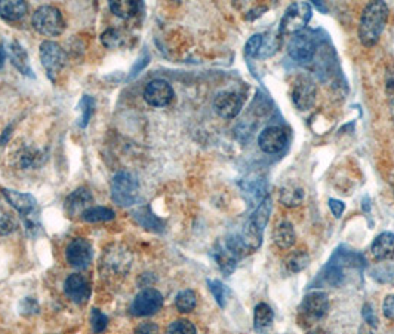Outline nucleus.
Listing matches in <instances>:
<instances>
[{"label":"nucleus","mask_w":394,"mask_h":334,"mask_svg":"<svg viewBox=\"0 0 394 334\" xmlns=\"http://www.w3.org/2000/svg\"><path fill=\"white\" fill-rule=\"evenodd\" d=\"M313 15V8L307 2H295L289 5L282 17L279 32L280 36H295L301 33Z\"/></svg>","instance_id":"7"},{"label":"nucleus","mask_w":394,"mask_h":334,"mask_svg":"<svg viewBox=\"0 0 394 334\" xmlns=\"http://www.w3.org/2000/svg\"><path fill=\"white\" fill-rule=\"evenodd\" d=\"M5 61H6V51L3 49L2 43H0V68H3Z\"/></svg>","instance_id":"44"},{"label":"nucleus","mask_w":394,"mask_h":334,"mask_svg":"<svg viewBox=\"0 0 394 334\" xmlns=\"http://www.w3.org/2000/svg\"><path fill=\"white\" fill-rule=\"evenodd\" d=\"M2 193L6 201L12 205L17 213L21 215L25 232L32 238H36L39 232L42 230L41 224V211H39L37 201L30 193H21L12 189H2Z\"/></svg>","instance_id":"2"},{"label":"nucleus","mask_w":394,"mask_h":334,"mask_svg":"<svg viewBox=\"0 0 394 334\" xmlns=\"http://www.w3.org/2000/svg\"><path fill=\"white\" fill-rule=\"evenodd\" d=\"M32 24L36 32L48 37L60 36L65 30V21L61 11L51 5L37 8L33 14Z\"/></svg>","instance_id":"6"},{"label":"nucleus","mask_w":394,"mask_h":334,"mask_svg":"<svg viewBox=\"0 0 394 334\" xmlns=\"http://www.w3.org/2000/svg\"><path fill=\"white\" fill-rule=\"evenodd\" d=\"M79 107H81V112H82L81 121H79V126L86 128L87 124H90V121H91L94 112H95V100L91 95H83Z\"/></svg>","instance_id":"32"},{"label":"nucleus","mask_w":394,"mask_h":334,"mask_svg":"<svg viewBox=\"0 0 394 334\" xmlns=\"http://www.w3.org/2000/svg\"><path fill=\"white\" fill-rule=\"evenodd\" d=\"M382 312H384V317H386L387 320L394 321V294H388V296L384 299Z\"/></svg>","instance_id":"40"},{"label":"nucleus","mask_w":394,"mask_h":334,"mask_svg":"<svg viewBox=\"0 0 394 334\" xmlns=\"http://www.w3.org/2000/svg\"><path fill=\"white\" fill-rule=\"evenodd\" d=\"M39 57H41L42 66L46 70L49 79L55 81V77L60 75L67 63V57L64 49L52 41H45L39 49Z\"/></svg>","instance_id":"9"},{"label":"nucleus","mask_w":394,"mask_h":334,"mask_svg":"<svg viewBox=\"0 0 394 334\" xmlns=\"http://www.w3.org/2000/svg\"><path fill=\"white\" fill-rule=\"evenodd\" d=\"M329 208H331V213L335 215V217H341L344 210H346V205H344L342 201H338V199H329Z\"/></svg>","instance_id":"42"},{"label":"nucleus","mask_w":394,"mask_h":334,"mask_svg":"<svg viewBox=\"0 0 394 334\" xmlns=\"http://www.w3.org/2000/svg\"><path fill=\"white\" fill-rule=\"evenodd\" d=\"M64 294L73 303L85 304L90 302L92 294L91 282L82 273L68 275L64 281Z\"/></svg>","instance_id":"13"},{"label":"nucleus","mask_w":394,"mask_h":334,"mask_svg":"<svg viewBox=\"0 0 394 334\" xmlns=\"http://www.w3.org/2000/svg\"><path fill=\"white\" fill-rule=\"evenodd\" d=\"M274 320V312L267 303H258L253 309V327L258 333L267 331Z\"/></svg>","instance_id":"25"},{"label":"nucleus","mask_w":394,"mask_h":334,"mask_svg":"<svg viewBox=\"0 0 394 334\" xmlns=\"http://www.w3.org/2000/svg\"><path fill=\"white\" fill-rule=\"evenodd\" d=\"M39 311H41V308H39L37 300L33 297H25L19 302V312H21V315L24 317L36 315V313H39Z\"/></svg>","instance_id":"37"},{"label":"nucleus","mask_w":394,"mask_h":334,"mask_svg":"<svg viewBox=\"0 0 394 334\" xmlns=\"http://www.w3.org/2000/svg\"><path fill=\"white\" fill-rule=\"evenodd\" d=\"M316 48H318L316 39L310 36L309 33H298L291 39L288 51L295 61L305 64L313 60Z\"/></svg>","instance_id":"15"},{"label":"nucleus","mask_w":394,"mask_h":334,"mask_svg":"<svg viewBox=\"0 0 394 334\" xmlns=\"http://www.w3.org/2000/svg\"><path fill=\"white\" fill-rule=\"evenodd\" d=\"M309 262H310V255L305 251H300V250L292 251L287 259V269L292 273L301 272L309 266Z\"/></svg>","instance_id":"29"},{"label":"nucleus","mask_w":394,"mask_h":334,"mask_svg":"<svg viewBox=\"0 0 394 334\" xmlns=\"http://www.w3.org/2000/svg\"><path fill=\"white\" fill-rule=\"evenodd\" d=\"M292 103L298 110H310L316 103L318 88L309 76H298L292 84Z\"/></svg>","instance_id":"10"},{"label":"nucleus","mask_w":394,"mask_h":334,"mask_svg":"<svg viewBox=\"0 0 394 334\" xmlns=\"http://www.w3.org/2000/svg\"><path fill=\"white\" fill-rule=\"evenodd\" d=\"M94 259L92 244L85 238H74L65 248V260L74 269H86Z\"/></svg>","instance_id":"12"},{"label":"nucleus","mask_w":394,"mask_h":334,"mask_svg":"<svg viewBox=\"0 0 394 334\" xmlns=\"http://www.w3.org/2000/svg\"><path fill=\"white\" fill-rule=\"evenodd\" d=\"M208 287L212 293L215 302L220 304V308H225V304H227V297H229L227 287H225L221 281H216V279L215 281L208 279Z\"/></svg>","instance_id":"33"},{"label":"nucleus","mask_w":394,"mask_h":334,"mask_svg":"<svg viewBox=\"0 0 394 334\" xmlns=\"http://www.w3.org/2000/svg\"><path fill=\"white\" fill-rule=\"evenodd\" d=\"M273 242L282 250H289L297 242V233H295L293 224L284 220L278 224V228L273 230Z\"/></svg>","instance_id":"22"},{"label":"nucleus","mask_w":394,"mask_h":334,"mask_svg":"<svg viewBox=\"0 0 394 334\" xmlns=\"http://www.w3.org/2000/svg\"><path fill=\"white\" fill-rule=\"evenodd\" d=\"M112 199L119 207H132L140 196V181L132 173H117L110 183Z\"/></svg>","instance_id":"5"},{"label":"nucleus","mask_w":394,"mask_h":334,"mask_svg":"<svg viewBox=\"0 0 394 334\" xmlns=\"http://www.w3.org/2000/svg\"><path fill=\"white\" fill-rule=\"evenodd\" d=\"M108 326V317L104 315V313L100 311V309H96L94 308L92 312H91V327H92V331L95 334H101Z\"/></svg>","instance_id":"35"},{"label":"nucleus","mask_w":394,"mask_h":334,"mask_svg":"<svg viewBox=\"0 0 394 334\" xmlns=\"http://www.w3.org/2000/svg\"><path fill=\"white\" fill-rule=\"evenodd\" d=\"M149 63H150V55H149V52L144 51L143 55H141L140 58H138L136 63H135L134 67L131 68V72H129V76H127V79L131 81V79H134V77H136L138 75L141 73V70H144L145 66L149 64Z\"/></svg>","instance_id":"39"},{"label":"nucleus","mask_w":394,"mask_h":334,"mask_svg":"<svg viewBox=\"0 0 394 334\" xmlns=\"http://www.w3.org/2000/svg\"><path fill=\"white\" fill-rule=\"evenodd\" d=\"M132 257L131 253L123 245H112L103 254L100 263V272L103 278L117 279L123 278L125 275L131 271Z\"/></svg>","instance_id":"4"},{"label":"nucleus","mask_w":394,"mask_h":334,"mask_svg":"<svg viewBox=\"0 0 394 334\" xmlns=\"http://www.w3.org/2000/svg\"><path fill=\"white\" fill-rule=\"evenodd\" d=\"M271 198H264L261 201V204L252 213V215L249 217V220L246 222L243 232L240 235V239L243 242V245L248 251H253L261 247L262 242V233L265 226H267L269 220H270V214H271Z\"/></svg>","instance_id":"3"},{"label":"nucleus","mask_w":394,"mask_h":334,"mask_svg":"<svg viewBox=\"0 0 394 334\" xmlns=\"http://www.w3.org/2000/svg\"><path fill=\"white\" fill-rule=\"evenodd\" d=\"M94 204V196L90 192V189L86 188H79L73 193L67 196V199L64 201V211L68 217H77L92 207Z\"/></svg>","instance_id":"18"},{"label":"nucleus","mask_w":394,"mask_h":334,"mask_svg":"<svg viewBox=\"0 0 394 334\" xmlns=\"http://www.w3.org/2000/svg\"><path fill=\"white\" fill-rule=\"evenodd\" d=\"M197 304V297L196 293L193 290H183L175 297V306L183 313L191 312Z\"/></svg>","instance_id":"30"},{"label":"nucleus","mask_w":394,"mask_h":334,"mask_svg":"<svg viewBox=\"0 0 394 334\" xmlns=\"http://www.w3.org/2000/svg\"><path fill=\"white\" fill-rule=\"evenodd\" d=\"M329 311V299L328 294L323 291H311L307 296H304L298 312H300V321L314 324L322 321L328 315Z\"/></svg>","instance_id":"8"},{"label":"nucleus","mask_w":394,"mask_h":334,"mask_svg":"<svg viewBox=\"0 0 394 334\" xmlns=\"http://www.w3.org/2000/svg\"><path fill=\"white\" fill-rule=\"evenodd\" d=\"M101 42L108 49H117V48H122L126 43V37L121 30L108 28V30H105L101 35Z\"/></svg>","instance_id":"31"},{"label":"nucleus","mask_w":394,"mask_h":334,"mask_svg":"<svg viewBox=\"0 0 394 334\" xmlns=\"http://www.w3.org/2000/svg\"><path fill=\"white\" fill-rule=\"evenodd\" d=\"M45 161V156L42 152L30 149V147H25V149L18 155V165L21 170H32L41 166Z\"/></svg>","instance_id":"27"},{"label":"nucleus","mask_w":394,"mask_h":334,"mask_svg":"<svg viewBox=\"0 0 394 334\" xmlns=\"http://www.w3.org/2000/svg\"><path fill=\"white\" fill-rule=\"evenodd\" d=\"M28 11V5L21 0H2L0 2V17L6 21H19V19L24 18Z\"/></svg>","instance_id":"24"},{"label":"nucleus","mask_w":394,"mask_h":334,"mask_svg":"<svg viewBox=\"0 0 394 334\" xmlns=\"http://www.w3.org/2000/svg\"><path fill=\"white\" fill-rule=\"evenodd\" d=\"M243 107V97L234 91H222L216 94L214 100V110L222 119H234Z\"/></svg>","instance_id":"14"},{"label":"nucleus","mask_w":394,"mask_h":334,"mask_svg":"<svg viewBox=\"0 0 394 334\" xmlns=\"http://www.w3.org/2000/svg\"><path fill=\"white\" fill-rule=\"evenodd\" d=\"M116 214L113 210L105 207H91L82 214V220L86 223H103L114 220Z\"/></svg>","instance_id":"28"},{"label":"nucleus","mask_w":394,"mask_h":334,"mask_svg":"<svg viewBox=\"0 0 394 334\" xmlns=\"http://www.w3.org/2000/svg\"><path fill=\"white\" fill-rule=\"evenodd\" d=\"M166 334H197V330L189 320H176L169 324Z\"/></svg>","instance_id":"34"},{"label":"nucleus","mask_w":394,"mask_h":334,"mask_svg":"<svg viewBox=\"0 0 394 334\" xmlns=\"http://www.w3.org/2000/svg\"><path fill=\"white\" fill-rule=\"evenodd\" d=\"M17 228H18V223L15 222L12 215L3 214L2 217H0V235L12 233L17 230Z\"/></svg>","instance_id":"38"},{"label":"nucleus","mask_w":394,"mask_h":334,"mask_svg":"<svg viewBox=\"0 0 394 334\" xmlns=\"http://www.w3.org/2000/svg\"><path fill=\"white\" fill-rule=\"evenodd\" d=\"M288 143V134L279 125L264 128L258 135V146L264 153H279Z\"/></svg>","instance_id":"16"},{"label":"nucleus","mask_w":394,"mask_h":334,"mask_svg":"<svg viewBox=\"0 0 394 334\" xmlns=\"http://www.w3.org/2000/svg\"><path fill=\"white\" fill-rule=\"evenodd\" d=\"M11 135H12V126H8L6 130L3 131V134H2V139H0V144L5 146L8 143V140H9V137H11Z\"/></svg>","instance_id":"43"},{"label":"nucleus","mask_w":394,"mask_h":334,"mask_svg":"<svg viewBox=\"0 0 394 334\" xmlns=\"http://www.w3.org/2000/svg\"><path fill=\"white\" fill-rule=\"evenodd\" d=\"M387 19H388L387 3L377 0V2H371L364 6L359 21L360 42L366 48L377 45L384 28H386Z\"/></svg>","instance_id":"1"},{"label":"nucleus","mask_w":394,"mask_h":334,"mask_svg":"<svg viewBox=\"0 0 394 334\" xmlns=\"http://www.w3.org/2000/svg\"><path fill=\"white\" fill-rule=\"evenodd\" d=\"M262 46V35H253L245 45V52L252 58H258Z\"/></svg>","instance_id":"36"},{"label":"nucleus","mask_w":394,"mask_h":334,"mask_svg":"<svg viewBox=\"0 0 394 334\" xmlns=\"http://www.w3.org/2000/svg\"><path fill=\"white\" fill-rule=\"evenodd\" d=\"M141 6L143 5L140 2H135V0H119V2H110L112 12L122 19L134 18L138 12H140Z\"/></svg>","instance_id":"26"},{"label":"nucleus","mask_w":394,"mask_h":334,"mask_svg":"<svg viewBox=\"0 0 394 334\" xmlns=\"http://www.w3.org/2000/svg\"><path fill=\"white\" fill-rule=\"evenodd\" d=\"M134 334H159V327L154 322H141L135 328Z\"/></svg>","instance_id":"41"},{"label":"nucleus","mask_w":394,"mask_h":334,"mask_svg":"<svg viewBox=\"0 0 394 334\" xmlns=\"http://www.w3.org/2000/svg\"><path fill=\"white\" fill-rule=\"evenodd\" d=\"M132 219L141 226V228L154 232V233H162L165 230V222L162 219L157 217V215L152 211L150 205H141V207H136L132 210Z\"/></svg>","instance_id":"19"},{"label":"nucleus","mask_w":394,"mask_h":334,"mask_svg":"<svg viewBox=\"0 0 394 334\" xmlns=\"http://www.w3.org/2000/svg\"><path fill=\"white\" fill-rule=\"evenodd\" d=\"M144 100L153 107H165L174 100V90L163 79H154L147 84L144 90Z\"/></svg>","instance_id":"17"},{"label":"nucleus","mask_w":394,"mask_h":334,"mask_svg":"<svg viewBox=\"0 0 394 334\" xmlns=\"http://www.w3.org/2000/svg\"><path fill=\"white\" fill-rule=\"evenodd\" d=\"M9 58H11L12 66L17 68L19 73L27 76V77H34L33 68H32L30 60H28V55L25 52V49L18 42H12L11 45H9Z\"/></svg>","instance_id":"21"},{"label":"nucleus","mask_w":394,"mask_h":334,"mask_svg":"<svg viewBox=\"0 0 394 334\" xmlns=\"http://www.w3.org/2000/svg\"><path fill=\"white\" fill-rule=\"evenodd\" d=\"M304 189L302 186L295 183V181H289L287 184L282 186V189L279 192V199L280 202L288 208H295L298 205L302 204L304 201Z\"/></svg>","instance_id":"23"},{"label":"nucleus","mask_w":394,"mask_h":334,"mask_svg":"<svg viewBox=\"0 0 394 334\" xmlns=\"http://www.w3.org/2000/svg\"><path fill=\"white\" fill-rule=\"evenodd\" d=\"M163 306V296L154 288H144L136 294L131 304V313L134 317H150L159 312Z\"/></svg>","instance_id":"11"},{"label":"nucleus","mask_w":394,"mask_h":334,"mask_svg":"<svg viewBox=\"0 0 394 334\" xmlns=\"http://www.w3.org/2000/svg\"><path fill=\"white\" fill-rule=\"evenodd\" d=\"M372 255L377 260H391L394 259V233L384 232L375 238L371 247Z\"/></svg>","instance_id":"20"}]
</instances>
